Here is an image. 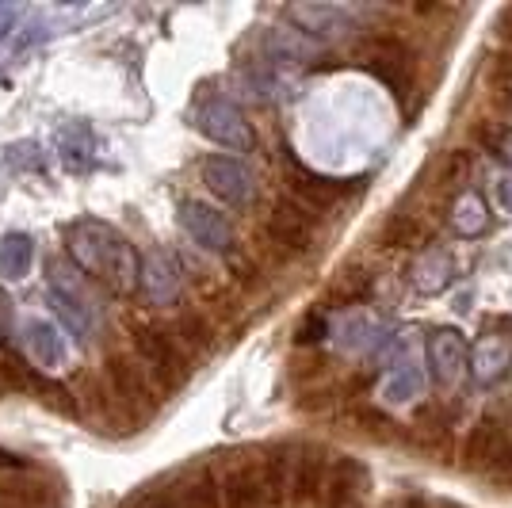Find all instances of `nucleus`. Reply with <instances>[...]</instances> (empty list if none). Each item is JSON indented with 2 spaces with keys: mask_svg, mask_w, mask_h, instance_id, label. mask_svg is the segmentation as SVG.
<instances>
[{
  "mask_svg": "<svg viewBox=\"0 0 512 508\" xmlns=\"http://www.w3.org/2000/svg\"><path fill=\"white\" fill-rule=\"evenodd\" d=\"M65 249H69V260L85 276L104 283L111 295H134V287H142V256L111 222H100V218L69 222Z\"/></svg>",
  "mask_w": 512,
  "mask_h": 508,
  "instance_id": "obj_1",
  "label": "nucleus"
},
{
  "mask_svg": "<svg viewBox=\"0 0 512 508\" xmlns=\"http://www.w3.org/2000/svg\"><path fill=\"white\" fill-rule=\"evenodd\" d=\"M222 508H260L268 505V474L264 459L253 451H234L226 455V474L214 478Z\"/></svg>",
  "mask_w": 512,
  "mask_h": 508,
  "instance_id": "obj_2",
  "label": "nucleus"
},
{
  "mask_svg": "<svg viewBox=\"0 0 512 508\" xmlns=\"http://www.w3.org/2000/svg\"><path fill=\"white\" fill-rule=\"evenodd\" d=\"M192 123L199 134H207L211 142H218V146L226 149H253L256 142L249 119L230 100H222V96H203L192 107Z\"/></svg>",
  "mask_w": 512,
  "mask_h": 508,
  "instance_id": "obj_3",
  "label": "nucleus"
},
{
  "mask_svg": "<svg viewBox=\"0 0 512 508\" xmlns=\"http://www.w3.org/2000/svg\"><path fill=\"white\" fill-rule=\"evenodd\" d=\"M46 295H50V306H54V314L62 318V325L73 333L77 340H88L96 333V306H92V298L81 291V283L62 272L58 264L50 268V279H46Z\"/></svg>",
  "mask_w": 512,
  "mask_h": 508,
  "instance_id": "obj_4",
  "label": "nucleus"
},
{
  "mask_svg": "<svg viewBox=\"0 0 512 508\" xmlns=\"http://www.w3.org/2000/svg\"><path fill=\"white\" fill-rule=\"evenodd\" d=\"M363 65L383 81L398 104H406V96L413 92V50L394 35H379L367 43Z\"/></svg>",
  "mask_w": 512,
  "mask_h": 508,
  "instance_id": "obj_5",
  "label": "nucleus"
},
{
  "mask_svg": "<svg viewBox=\"0 0 512 508\" xmlns=\"http://www.w3.org/2000/svg\"><path fill=\"white\" fill-rule=\"evenodd\" d=\"M509 444H512L509 413L490 409V413H482V417H478V424L470 428L467 444H463V466L486 478V470L501 459V451H505Z\"/></svg>",
  "mask_w": 512,
  "mask_h": 508,
  "instance_id": "obj_6",
  "label": "nucleus"
},
{
  "mask_svg": "<svg viewBox=\"0 0 512 508\" xmlns=\"http://www.w3.org/2000/svg\"><path fill=\"white\" fill-rule=\"evenodd\" d=\"M203 184L211 188V195H218L234 211H245L256 199V180L249 165H241L237 157H226V153H211L203 161Z\"/></svg>",
  "mask_w": 512,
  "mask_h": 508,
  "instance_id": "obj_7",
  "label": "nucleus"
},
{
  "mask_svg": "<svg viewBox=\"0 0 512 508\" xmlns=\"http://www.w3.org/2000/svg\"><path fill=\"white\" fill-rule=\"evenodd\" d=\"M268 241L276 245L283 256H306L314 249V214L302 203L279 199L272 214H268Z\"/></svg>",
  "mask_w": 512,
  "mask_h": 508,
  "instance_id": "obj_8",
  "label": "nucleus"
},
{
  "mask_svg": "<svg viewBox=\"0 0 512 508\" xmlns=\"http://www.w3.org/2000/svg\"><path fill=\"white\" fill-rule=\"evenodd\" d=\"M134 344H138V356L146 360V367L161 379L165 390L184 386V379L192 375L188 356L180 352L176 337H169V333H161V329H138V333H134Z\"/></svg>",
  "mask_w": 512,
  "mask_h": 508,
  "instance_id": "obj_9",
  "label": "nucleus"
},
{
  "mask_svg": "<svg viewBox=\"0 0 512 508\" xmlns=\"http://www.w3.org/2000/svg\"><path fill=\"white\" fill-rule=\"evenodd\" d=\"M180 226L192 237L195 245H203L207 253H230L234 249V226L222 211H214L199 199L180 203Z\"/></svg>",
  "mask_w": 512,
  "mask_h": 508,
  "instance_id": "obj_10",
  "label": "nucleus"
},
{
  "mask_svg": "<svg viewBox=\"0 0 512 508\" xmlns=\"http://www.w3.org/2000/svg\"><path fill=\"white\" fill-rule=\"evenodd\" d=\"M287 165H291L287 184L295 191V203L310 207V211H325V207L341 203L344 195L360 191V180H329V176H318V172H310L306 165H299L295 157H287Z\"/></svg>",
  "mask_w": 512,
  "mask_h": 508,
  "instance_id": "obj_11",
  "label": "nucleus"
},
{
  "mask_svg": "<svg viewBox=\"0 0 512 508\" xmlns=\"http://www.w3.org/2000/svg\"><path fill=\"white\" fill-rule=\"evenodd\" d=\"M150 306H176V298L184 291V272L180 260L165 249H150L142 256V287H138Z\"/></svg>",
  "mask_w": 512,
  "mask_h": 508,
  "instance_id": "obj_12",
  "label": "nucleus"
},
{
  "mask_svg": "<svg viewBox=\"0 0 512 508\" xmlns=\"http://www.w3.org/2000/svg\"><path fill=\"white\" fill-rule=\"evenodd\" d=\"M23 348L39 371H58L65 360V340L58 333V325H50L43 318H31L23 325Z\"/></svg>",
  "mask_w": 512,
  "mask_h": 508,
  "instance_id": "obj_13",
  "label": "nucleus"
},
{
  "mask_svg": "<svg viewBox=\"0 0 512 508\" xmlns=\"http://www.w3.org/2000/svg\"><path fill=\"white\" fill-rule=\"evenodd\" d=\"M329 482V459L321 447H302L295 455V478H291V497L295 501H318L325 497Z\"/></svg>",
  "mask_w": 512,
  "mask_h": 508,
  "instance_id": "obj_14",
  "label": "nucleus"
},
{
  "mask_svg": "<svg viewBox=\"0 0 512 508\" xmlns=\"http://www.w3.org/2000/svg\"><path fill=\"white\" fill-rule=\"evenodd\" d=\"M58 157L69 172H88L96 165V134L88 123L73 119L58 130Z\"/></svg>",
  "mask_w": 512,
  "mask_h": 508,
  "instance_id": "obj_15",
  "label": "nucleus"
},
{
  "mask_svg": "<svg viewBox=\"0 0 512 508\" xmlns=\"http://www.w3.org/2000/svg\"><path fill=\"white\" fill-rule=\"evenodd\" d=\"M287 20H295L299 31L318 35V39H333V35L348 31V16L329 4H295V8H287Z\"/></svg>",
  "mask_w": 512,
  "mask_h": 508,
  "instance_id": "obj_16",
  "label": "nucleus"
},
{
  "mask_svg": "<svg viewBox=\"0 0 512 508\" xmlns=\"http://www.w3.org/2000/svg\"><path fill=\"white\" fill-rule=\"evenodd\" d=\"M107 379H111V386L119 390V398L130 405H138L142 413L153 405V394L150 386H146V375H142V367L134 360H127V356H115V360L107 363Z\"/></svg>",
  "mask_w": 512,
  "mask_h": 508,
  "instance_id": "obj_17",
  "label": "nucleus"
},
{
  "mask_svg": "<svg viewBox=\"0 0 512 508\" xmlns=\"http://www.w3.org/2000/svg\"><path fill=\"white\" fill-rule=\"evenodd\" d=\"M363 489V470L356 459H337L325 482V508H356V497Z\"/></svg>",
  "mask_w": 512,
  "mask_h": 508,
  "instance_id": "obj_18",
  "label": "nucleus"
},
{
  "mask_svg": "<svg viewBox=\"0 0 512 508\" xmlns=\"http://www.w3.org/2000/svg\"><path fill=\"white\" fill-rule=\"evenodd\" d=\"M35 264V241L27 233H4L0 237V279L16 283Z\"/></svg>",
  "mask_w": 512,
  "mask_h": 508,
  "instance_id": "obj_19",
  "label": "nucleus"
},
{
  "mask_svg": "<svg viewBox=\"0 0 512 508\" xmlns=\"http://www.w3.org/2000/svg\"><path fill=\"white\" fill-rule=\"evenodd\" d=\"M176 344H188L192 352H211V329H207V321L199 318V314H184L180 318V325H176Z\"/></svg>",
  "mask_w": 512,
  "mask_h": 508,
  "instance_id": "obj_20",
  "label": "nucleus"
},
{
  "mask_svg": "<svg viewBox=\"0 0 512 508\" xmlns=\"http://www.w3.org/2000/svg\"><path fill=\"white\" fill-rule=\"evenodd\" d=\"M486 482H493V486H501V489H512V444L501 451V459L486 470Z\"/></svg>",
  "mask_w": 512,
  "mask_h": 508,
  "instance_id": "obj_21",
  "label": "nucleus"
},
{
  "mask_svg": "<svg viewBox=\"0 0 512 508\" xmlns=\"http://www.w3.org/2000/svg\"><path fill=\"white\" fill-rule=\"evenodd\" d=\"M360 424H367V432H375V436H394V421L383 417V413H375V409H360Z\"/></svg>",
  "mask_w": 512,
  "mask_h": 508,
  "instance_id": "obj_22",
  "label": "nucleus"
},
{
  "mask_svg": "<svg viewBox=\"0 0 512 508\" xmlns=\"http://www.w3.org/2000/svg\"><path fill=\"white\" fill-rule=\"evenodd\" d=\"M321 333H325V321L310 318V325H306V329L299 333V340H302V344H310V340H321Z\"/></svg>",
  "mask_w": 512,
  "mask_h": 508,
  "instance_id": "obj_23",
  "label": "nucleus"
},
{
  "mask_svg": "<svg viewBox=\"0 0 512 508\" xmlns=\"http://www.w3.org/2000/svg\"><path fill=\"white\" fill-rule=\"evenodd\" d=\"M12 23H16V8L12 4H0V39L12 31Z\"/></svg>",
  "mask_w": 512,
  "mask_h": 508,
  "instance_id": "obj_24",
  "label": "nucleus"
},
{
  "mask_svg": "<svg viewBox=\"0 0 512 508\" xmlns=\"http://www.w3.org/2000/svg\"><path fill=\"white\" fill-rule=\"evenodd\" d=\"M138 508H172V497H150V501H142Z\"/></svg>",
  "mask_w": 512,
  "mask_h": 508,
  "instance_id": "obj_25",
  "label": "nucleus"
},
{
  "mask_svg": "<svg viewBox=\"0 0 512 508\" xmlns=\"http://www.w3.org/2000/svg\"><path fill=\"white\" fill-rule=\"evenodd\" d=\"M501 35H505V39H512V8H505V12H501Z\"/></svg>",
  "mask_w": 512,
  "mask_h": 508,
  "instance_id": "obj_26",
  "label": "nucleus"
},
{
  "mask_svg": "<svg viewBox=\"0 0 512 508\" xmlns=\"http://www.w3.org/2000/svg\"><path fill=\"white\" fill-rule=\"evenodd\" d=\"M12 466H20V459L12 451H0V470H12Z\"/></svg>",
  "mask_w": 512,
  "mask_h": 508,
  "instance_id": "obj_27",
  "label": "nucleus"
},
{
  "mask_svg": "<svg viewBox=\"0 0 512 508\" xmlns=\"http://www.w3.org/2000/svg\"><path fill=\"white\" fill-rule=\"evenodd\" d=\"M0 314H4V298H0ZM0 333H4V318H0Z\"/></svg>",
  "mask_w": 512,
  "mask_h": 508,
  "instance_id": "obj_28",
  "label": "nucleus"
},
{
  "mask_svg": "<svg viewBox=\"0 0 512 508\" xmlns=\"http://www.w3.org/2000/svg\"><path fill=\"white\" fill-rule=\"evenodd\" d=\"M406 508H425V505H421V501H409V505Z\"/></svg>",
  "mask_w": 512,
  "mask_h": 508,
  "instance_id": "obj_29",
  "label": "nucleus"
}]
</instances>
